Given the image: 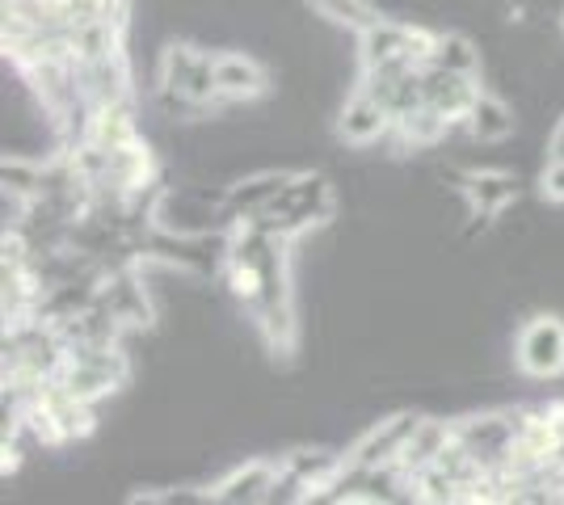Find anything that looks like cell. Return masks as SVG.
<instances>
[{"label": "cell", "instance_id": "obj_1", "mask_svg": "<svg viewBox=\"0 0 564 505\" xmlns=\"http://www.w3.org/2000/svg\"><path fill=\"white\" fill-rule=\"evenodd\" d=\"M127 375H131V362L122 354V341H115V345H68V362L59 371L64 387L89 405L118 392L127 384Z\"/></svg>", "mask_w": 564, "mask_h": 505}, {"label": "cell", "instance_id": "obj_14", "mask_svg": "<svg viewBox=\"0 0 564 505\" xmlns=\"http://www.w3.org/2000/svg\"><path fill=\"white\" fill-rule=\"evenodd\" d=\"M464 131H468L476 144H501L514 135V110L494 94H480V101L471 106V114L464 119Z\"/></svg>", "mask_w": 564, "mask_h": 505}, {"label": "cell", "instance_id": "obj_12", "mask_svg": "<svg viewBox=\"0 0 564 505\" xmlns=\"http://www.w3.org/2000/svg\"><path fill=\"white\" fill-rule=\"evenodd\" d=\"M286 182H291V173L270 168V173H253V177H245V182L228 186V219H232V223H240V219L265 211V202H270V198L286 186Z\"/></svg>", "mask_w": 564, "mask_h": 505}, {"label": "cell", "instance_id": "obj_11", "mask_svg": "<svg viewBox=\"0 0 564 505\" xmlns=\"http://www.w3.org/2000/svg\"><path fill=\"white\" fill-rule=\"evenodd\" d=\"M451 433H455V421H443V417H422L417 421V430L409 433V442H404V451H400V468L409 472V476H417L422 468H430L434 459L443 455V447L451 442Z\"/></svg>", "mask_w": 564, "mask_h": 505}, {"label": "cell", "instance_id": "obj_21", "mask_svg": "<svg viewBox=\"0 0 564 505\" xmlns=\"http://www.w3.org/2000/svg\"><path fill=\"white\" fill-rule=\"evenodd\" d=\"M543 194L552 202H564V161H547V168H543Z\"/></svg>", "mask_w": 564, "mask_h": 505}, {"label": "cell", "instance_id": "obj_7", "mask_svg": "<svg viewBox=\"0 0 564 505\" xmlns=\"http://www.w3.org/2000/svg\"><path fill=\"white\" fill-rule=\"evenodd\" d=\"M425 106L443 110L451 122H464L471 114V106L480 101V85L468 73H447V68H425Z\"/></svg>", "mask_w": 564, "mask_h": 505}, {"label": "cell", "instance_id": "obj_8", "mask_svg": "<svg viewBox=\"0 0 564 505\" xmlns=\"http://www.w3.org/2000/svg\"><path fill=\"white\" fill-rule=\"evenodd\" d=\"M279 468L274 459H253V463H245V468H236L232 476H224V481L212 484V497L219 505H258L270 497V488L279 481Z\"/></svg>", "mask_w": 564, "mask_h": 505}, {"label": "cell", "instance_id": "obj_16", "mask_svg": "<svg viewBox=\"0 0 564 505\" xmlns=\"http://www.w3.org/2000/svg\"><path fill=\"white\" fill-rule=\"evenodd\" d=\"M89 140L101 147H122V144H131V140H140V122H135L131 101H118V106H101V110H94Z\"/></svg>", "mask_w": 564, "mask_h": 505}, {"label": "cell", "instance_id": "obj_3", "mask_svg": "<svg viewBox=\"0 0 564 505\" xmlns=\"http://www.w3.org/2000/svg\"><path fill=\"white\" fill-rule=\"evenodd\" d=\"M518 371L531 380H552L564 371V320L561 316H531L514 345Z\"/></svg>", "mask_w": 564, "mask_h": 505}, {"label": "cell", "instance_id": "obj_20", "mask_svg": "<svg viewBox=\"0 0 564 505\" xmlns=\"http://www.w3.org/2000/svg\"><path fill=\"white\" fill-rule=\"evenodd\" d=\"M148 502H156V505H203V502H215L212 497V488H165V493H152Z\"/></svg>", "mask_w": 564, "mask_h": 505}, {"label": "cell", "instance_id": "obj_17", "mask_svg": "<svg viewBox=\"0 0 564 505\" xmlns=\"http://www.w3.org/2000/svg\"><path fill=\"white\" fill-rule=\"evenodd\" d=\"M307 9L316 18H325V22L346 25L354 34H362V30H371L379 22V9L371 0H307Z\"/></svg>", "mask_w": 564, "mask_h": 505}, {"label": "cell", "instance_id": "obj_18", "mask_svg": "<svg viewBox=\"0 0 564 505\" xmlns=\"http://www.w3.org/2000/svg\"><path fill=\"white\" fill-rule=\"evenodd\" d=\"M425 68H447V73L476 76L480 73V51H476V43L464 39V34H438L434 55H430V64H425Z\"/></svg>", "mask_w": 564, "mask_h": 505}, {"label": "cell", "instance_id": "obj_2", "mask_svg": "<svg viewBox=\"0 0 564 505\" xmlns=\"http://www.w3.org/2000/svg\"><path fill=\"white\" fill-rule=\"evenodd\" d=\"M161 89L189 97L194 106H203L207 114H215V97H219L215 55H203V51L194 47H169L161 55Z\"/></svg>", "mask_w": 564, "mask_h": 505}, {"label": "cell", "instance_id": "obj_15", "mask_svg": "<svg viewBox=\"0 0 564 505\" xmlns=\"http://www.w3.org/2000/svg\"><path fill=\"white\" fill-rule=\"evenodd\" d=\"M451 127H455V122H451L443 110H434V106H417V110H409V114L392 127V135H397L404 147H434L438 140H447Z\"/></svg>", "mask_w": 564, "mask_h": 505}, {"label": "cell", "instance_id": "obj_13", "mask_svg": "<svg viewBox=\"0 0 564 505\" xmlns=\"http://www.w3.org/2000/svg\"><path fill=\"white\" fill-rule=\"evenodd\" d=\"M464 194H468L471 211L480 216H497L501 207H510L518 198V182L510 173H497V168H480L464 177Z\"/></svg>", "mask_w": 564, "mask_h": 505}, {"label": "cell", "instance_id": "obj_6", "mask_svg": "<svg viewBox=\"0 0 564 505\" xmlns=\"http://www.w3.org/2000/svg\"><path fill=\"white\" fill-rule=\"evenodd\" d=\"M417 421H422L417 413H392V417H383L379 426H371V430L354 442L350 459L354 463H367V468L392 463V459H400V451H404L409 433L417 430Z\"/></svg>", "mask_w": 564, "mask_h": 505}, {"label": "cell", "instance_id": "obj_5", "mask_svg": "<svg viewBox=\"0 0 564 505\" xmlns=\"http://www.w3.org/2000/svg\"><path fill=\"white\" fill-rule=\"evenodd\" d=\"M97 299H101L127 329H148V325H152V304H148V287H143L140 265H122V270L101 274Z\"/></svg>", "mask_w": 564, "mask_h": 505}, {"label": "cell", "instance_id": "obj_9", "mask_svg": "<svg viewBox=\"0 0 564 505\" xmlns=\"http://www.w3.org/2000/svg\"><path fill=\"white\" fill-rule=\"evenodd\" d=\"M392 114L379 106V101H371L367 94H358L354 89L350 101H346V110H341V122H337V135L346 140L350 147H371L379 144L383 135H392Z\"/></svg>", "mask_w": 564, "mask_h": 505}, {"label": "cell", "instance_id": "obj_4", "mask_svg": "<svg viewBox=\"0 0 564 505\" xmlns=\"http://www.w3.org/2000/svg\"><path fill=\"white\" fill-rule=\"evenodd\" d=\"M76 80L89 97V106L101 110V106H118V101H131V59H127V47L115 51V55H101V59H76Z\"/></svg>", "mask_w": 564, "mask_h": 505}, {"label": "cell", "instance_id": "obj_22", "mask_svg": "<svg viewBox=\"0 0 564 505\" xmlns=\"http://www.w3.org/2000/svg\"><path fill=\"white\" fill-rule=\"evenodd\" d=\"M547 161H564V114L556 119V131H552V144H547Z\"/></svg>", "mask_w": 564, "mask_h": 505}, {"label": "cell", "instance_id": "obj_19", "mask_svg": "<svg viewBox=\"0 0 564 505\" xmlns=\"http://www.w3.org/2000/svg\"><path fill=\"white\" fill-rule=\"evenodd\" d=\"M0 182L9 194H22V198H39L43 194V182H47V165L39 161H25V156H9L0 165Z\"/></svg>", "mask_w": 564, "mask_h": 505}, {"label": "cell", "instance_id": "obj_10", "mask_svg": "<svg viewBox=\"0 0 564 505\" xmlns=\"http://www.w3.org/2000/svg\"><path fill=\"white\" fill-rule=\"evenodd\" d=\"M215 85H219V97H228V106H232V101H253V97L265 94L270 76L258 59L224 51V55H215Z\"/></svg>", "mask_w": 564, "mask_h": 505}]
</instances>
